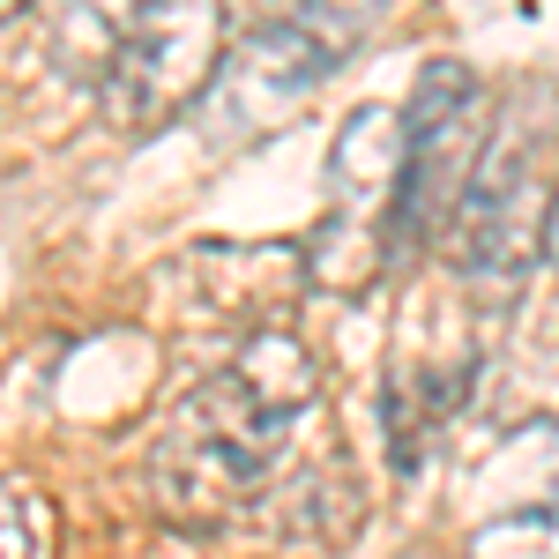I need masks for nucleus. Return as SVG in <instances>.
<instances>
[{
  "label": "nucleus",
  "instance_id": "nucleus-4",
  "mask_svg": "<svg viewBox=\"0 0 559 559\" xmlns=\"http://www.w3.org/2000/svg\"><path fill=\"white\" fill-rule=\"evenodd\" d=\"M216 68H224V0H150L97 90L120 128H150L179 112Z\"/></svg>",
  "mask_w": 559,
  "mask_h": 559
},
{
  "label": "nucleus",
  "instance_id": "nucleus-6",
  "mask_svg": "<svg viewBox=\"0 0 559 559\" xmlns=\"http://www.w3.org/2000/svg\"><path fill=\"white\" fill-rule=\"evenodd\" d=\"M142 8L150 0H52V60H60V75L105 83V68L120 60Z\"/></svg>",
  "mask_w": 559,
  "mask_h": 559
},
{
  "label": "nucleus",
  "instance_id": "nucleus-10",
  "mask_svg": "<svg viewBox=\"0 0 559 559\" xmlns=\"http://www.w3.org/2000/svg\"><path fill=\"white\" fill-rule=\"evenodd\" d=\"M23 8H31V0H0V15H23Z\"/></svg>",
  "mask_w": 559,
  "mask_h": 559
},
{
  "label": "nucleus",
  "instance_id": "nucleus-5",
  "mask_svg": "<svg viewBox=\"0 0 559 559\" xmlns=\"http://www.w3.org/2000/svg\"><path fill=\"white\" fill-rule=\"evenodd\" d=\"M545 210H552V194H537L530 150L492 142L471 179V194H463V210H455V224H448L455 276L471 292H485V299H508L537 269V254H545Z\"/></svg>",
  "mask_w": 559,
  "mask_h": 559
},
{
  "label": "nucleus",
  "instance_id": "nucleus-7",
  "mask_svg": "<svg viewBox=\"0 0 559 559\" xmlns=\"http://www.w3.org/2000/svg\"><path fill=\"white\" fill-rule=\"evenodd\" d=\"M463 559H559V500L552 508H508L477 522Z\"/></svg>",
  "mask_w": 559,
  "mask_h": 559
},
{
  "label": "nucleus",
  "instance_id": "nucleus-8",
  "mask_svg": "<svg viewBox=\"0 0 559 559\" xmlns=\"http://www.w3.org/2000/svg\"><path fill=\"white\" fill-rule=\"evenodd\" d=\"M0 559H31V515L8 485H0Z\"/></svg>",
  "mask_w": 559,
  "mask_h": 559
},
{
  "label": "nucleus",
  "instance_id": "nucleus-9",
  "mask_svg": "<svg viewBox=\"0 0 559 559\" xmlns=\"http://www.w3.org/2000/svg\"><path fill=\"white\" fill-rule=\"evenodd\" d=\"M545 261L559 269V187H552V210H545Z\"/></svg>",
  "mask_w": 559,
  "mask_h": 559
},
{
  "label": "nucleus",
  "instance_id": "nucleus-3",
  "mask_svg": "<svg viewBox=\"0 0 559 559\" xmlns=\"http://www.w3.org/2000/svg\"><path fill=\"white\" fill-rule=\"evenodd\" d=\"M388 15V0H299L284 23H269L254 45H239L216 68V105L224 112H292V97L306 83H321L329 68H344L358 38Z\"/></svg>",
  "mask_w": 559,
  "mask_h": 559
},
{
  "label": "nucleus",
  "instance_id": "nucleus-1",
  "mask_svg": "<svg viewBox=\"0 0 559 559\" xmlns=\"http://www.w3.org/2000/svg\"><path fill=\"white\" fill-rule=\"evenodd\" d=\"M313 411V358L292 329H254L173 411L157 440V500L179 530H216L276 477L299 418Z\"/></svg>",
  "mask_w": 559,
  "mask_h": 559
},
{
  "label": "nucleus",
  "instance_id": "nucleus-2",
  "mask_svg": "<svg viewBox=\"0 0 559 559\" xmlns=\"http://www.w3.org/2000/svg\"><path fill=\"white\" fill-rule=\"evenodd\" d=\"M485 150L492 142H485L477 75L455 68V60H432L411 90V105H403V165H395V194H388L381 254H418L432 239H448Z\"/></svg>",
  "mask_w": 559,
  "mask_h": 559
}]
</instances>
